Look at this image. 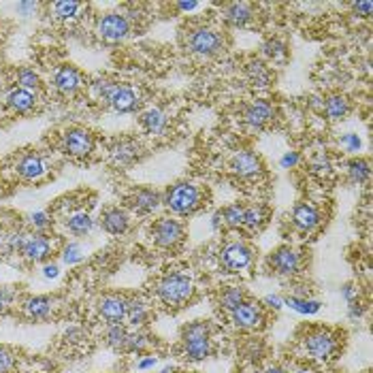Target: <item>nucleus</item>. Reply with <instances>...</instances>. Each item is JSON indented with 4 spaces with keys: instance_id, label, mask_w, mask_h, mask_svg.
Here are the masks:
<instances>
[{
    "instance_id": "nucleus-1",
    "label": "nucleus",
    "mask_w": 373,
    "mask_h": 373,
    "mask_svg": "<svg viewBox=\"0 0 373 373\" xmlns=\"http://www.w3.org/2000/svg\"><path fill=\"white\" fill-rule=\"evenodd\" d=\"M205 198H207L205 190L198 188L196 184L180 182L166 188L162 203L166 205V209H171L177 216H190L205 205Z\"/></svg>"
},
{
    "instance_id": "nucleus-2",
    "label": "nucleus",
    "mask_w": 373,
    "mask_h": 373,
    "mask_svg": "<svg viewBox=\"0 0 373 373\" xmlns=\"http://www.w3.org/2000/svg\"><path fill=\"white\" fill-rule=\"evenodd\" d=\"M156 294L160 299V303L168 310H180L184 305H188L194 296V282L184 276V273H168L164 276L158 286H156Z\"/></svg>"
},
{
    "instance_id": "nucleus-3",
    "label": "nucleus",
    "mask_w": 373,
    "mask_h": 373,
    "mask_svg": "<svg viewBox=\"0 0 373 373\" xmlns=\"http://www.w3.org/2000/svg\"><path fill=\"white\" fill-rule=\"evenodd\" d=\"M182 348H184V356L192 363H200V360L209 358L214 352L209 324L203 320H196V322H190L188 326H184Z\"/></svg>"
},
{
    "instance_id": "nucleus-4",
    "label": "nucleus",
    "mask_w": 373,
    "mask_h": 373,
    "mask_svg": "<svg viewBox=\"0 0 373 373\" xmlns=\"http://www.w3.org/2000/svg\"><path fill=\"white\" fill-rule=\"evenodd\" d=\"M186 47L190 54L200 58H214L226 49V37L218 28L212 26H196L190 28L186 35Z\"/></svg>"
},
{
    "instance_id": "nucleus-5",
    "label": "nucleus",
    "mask_w": 373,
    "mask_h": 373,
    "mask_svg": "<svg viewBox=\"0 0 373 373\" xmlns=\"http://www.w3.org/2000/svg\"><path fill=\"white\" fill-rule=\"evenodd\" d=\"M96 94L100 100L118 111V113H130L139 107V94L132 86L126 84H109V81H98L96 84Z\"/></svg>"
},
{
    "instance_id": "nucleus-6",
    "label": "nucleus",
    "mask_w": 373,
    "mask_h": 373,
    "mask_svg": "<svg viewBox=\"0 0 373 373\" xmlns=\"http://www.w3.org/2000/svg\"><path fill=\"white\" fill-rule=\"evenodd\" d=\"M303 348L316 360H328L339 352V337L328 328H314L305 335Z\"/></svg>"
},
{
    "instance_id": "nucleus-7",
    "label": "nucleus",
    "mask_w": 373,
    "mask_h": 373,
    "mask_svg": "<svg viewBox=\"0 0 373 373\" xmlns=\"http://www.w3.org/2000/svg\"><path fill=\"white\" fill-rule=\"evenodd\" d=\"M152 239L158 248H164V250H173L177 248L184 237H186V228L180 220H173V218H158L154 224H152Z\"/></svg>"
},
{
    "instance_id": "nucleus-8",
    "label": "nucleus",
    "mask_w": 373,
    "mask_h": 373,
    "mask_svg": "<svg viewBox=\"0 0 373 373\" xmlns=\"http://www.w3.org/2000/svg\"><path fill=\"white\" fill-rule=\"evenodd\" d=\"M254 260V252L244 241H230L220 252V264L228 273H241V271L250 269Z\"/></svg>"
},
{
    "instance_id": "nucleus-9",
    "label": "nucleus",
    "mask_w": 373,
    "mask_h": 373,
    "mask_svg": "<svg viewBox=\"0 0 373 373\" xmlns=\"http://www.w3.org/2000/svg\"><path fill=\"white\" fill-rule=\"evenodd\" d=\"M267 267H269L271 273H276L280 278H292V276L299 273L301 267H303V256L296 250L284 246V248H278L276 252L269 254Z\"/></svg>"
},
{
    "instance_id": "nucleus-10",
    "label": "nucleus",
    "mask_w": 373,
    "mask_h": 373,
    "mask_svg": "<svg viewBox=\"0 0 373 373\" xmlns=\"http://www.w3.org/2000/svg\"><path fill=\"white\" fill-rule=\"evenodd\" d=\"M96 32L105 43H120L130 35V22L122 13H107L98 19Z\"/></svg>"
},
{
    "instance_id": "nucleus-11",
    "label": "nucleus",
    "mask_w": 373,
    "mask_h": 373,
    "mask_svg": "<svg viewBox=\"0 0 373 373\" xmlns=\"http://www.w3.org/2000/svg\"><path fill=\"white\" fill-rule=\"evenodd\" d=\"M94 150V137L86 128H69L62 137V152L71 158H86Z\"/></svg>"
},
{
    "instance_id": "nucleus-12",
    "label": "nucleus",
    "mask_w": 373,
    "mask_h": 373,
    "mask_svg": "<svg viewBox=\"0 0 373 373\" xmlns=\"http://www.w3.org/2000/svg\"><path fill=\"white\" fill-rule=\"evenodd\" d=\"M228 166H230V171H232L235 175H239V177H244V180H252V177H258V175L264 173V164H262L260 156L254 154V152H250V150L237 152V154L230 158Z\"/></svg>"
},
{
    "instance_id": "nucleus-13",
    "label": "nucleus",
    "mask_w": 373,
    "mask_h": 373,
    "mask_svg": "<svg viewBox=\"0 0 373 373\" xmlns=\"http://www.w3.org/2000/svg\"><path fill=\"white\" fill-rule=\"evenodd\" d=\"M17 250L28 258V260H35L41 262L45 258H49L51 254V244L45 235L37 232V235H22L19 239L15 241Z\"/></svg>"
},
{
    "instance_id": "nucleus-14",
    "label": "nucleus",
    "mask_w": 373,
    "mask_h": 373,
    "mask_svg": "<svg viewBox=\"0 0 373 373\" xmlns=\"http://www.w3.org/2000/svg\"><path fill=\"white\" fill-rule=\"evenodd\" d=\"M228 314H230V322L241 331H256L264 322L262 310L256 303H250V301H244L241 305H237V308Z\"/></svg>"
},
{
    "instance_id": "nucleus-15",
    "label": "nucleus",
    "mask_w": 373,
    "mask_h": 373,
    "mask_svg": "<svg viewBox=\"0 0 373 373\" xmlns=\"http://www.w3.org/2000/svg\"><path fill=\"white\" fill-rule=\"evenodd\" d=\"M276 118V107L264 98L252 100L250 105L244 107V124L252 130H262L271 120Z\"/></svg>"
},
{
    "instance_id": "nucleus-16",
    "label": "nucleus",
    "mask_w": 373,
    "mask_h": 373,
    "mask_svg": "<svg viewBox=\"0 0 373 373\" xmlns=\"http://www.w3.org/2000/svg\"><path fill=\"white\" fill-rule=\"evenodd\" d=\"M126 310H128V299L122 296V294H105L98 301V316L103 318L109 326L124 322Z\"/></svg>"
},
{
    "instance_id": "nucleus-17",
    "label": "nucleus",
    "mask_w": 373,
    "mask_h": 373,
    "mask_svg": "<svg viewBox=\"0 0 373 373\" xmlns=\"http://www.w3.org/2000/svg\"><path fill=\"white\" fill-rule=\"evenodd\" d=\"M160 203H162V196L154 188H137L126 198V205L137 214H152L154 209H158Z\"/></svg>"
},
{
    "instance_id": "nucleus-18",
    "label": "nucleus",
    "mask_w": 373,
    "mask_h": 373,
    "mask_svg": "<svg viewBox=\"0 0 373 373\" xmlns=\"http://www.w3.org/2000/svg\"><path fill=\"white\" fill-rule=\"evenodd\" d=\"M292 224L301 232H314L322 224V214L312 203H299L292 209Z\"/></svg>"
},
{
    "instance_id": "nucleus-19",
    "label": "nucleus",
    "mask_w": 373,
    "mask_h": 373,
    "mask_svg": "<svg viewBox=\"0 0 373 373\" xmlns=\"http://www.w3.org/2000/svg\"><path fill=\"white\" fill-rule=\"evenodd\" d=\"M222 17L232 28H246L256 17V7L250 3H230L222 7Z\"/></svg>"
},
{
    "instance_id": "nucleus-20",
    "label": "nucleus",
    "mask_w": 373,
    "mask_h": 373,
    "mask_svg": "<svg viewBox=\"0 0 373 373\" xmlns=\"http://www.w3.org/2000/svg\"><path fill=\"white\" fill-rule=\"evenodd\" d=\"M17 173L24 177V180H30V182H35L39 177H43L47 173V164L43 160L41 154H35V152H30V154H24L19 160H17Z\"/></svg>"
},
{
    "instance_id": "nucleus-21",
    "label": "nucleus",
    "mask_w": 373,
    "mask_h": 373,
    "mask_svg": "<svg viewBox=\"0 0 373 373\" xmlns=\"http://www.w3.org/2000/svg\"><path fill=\"white\" fill-rule=\"evenodd\" d=\"M54 86L60 94L71 96L81 88V75L75 66H60L54 75Z\"/></svg>"
},
{
    "instance_id": "nucleus-22",
    "label": "nucleus",
    "mask_w": 373,
    "mask_h": 373,
    "mask_svg": "<svg viewBox=\"0 0 373 373\" xmlns=\"http://www.w3.org/2000/svg\"><path fill=\"white\" fill-rule=\"evenodd\" d=\"M352 111L350 100L342 94H331L322 100V113L331 120V122H339L348 118V113Z\"/></svg>"
},
{
    "instance_id": "nucleus-23",
    "label": "nucleus",
    "mask_w": 373,
    "mask_h": 373,
    "mask_svg": "<svg viewBox=\"0 0 373 373\" xmlns=\"http://www.w3.org/2000/svg\"><path fill=\"white\" fill-rule=\"evenodd\" d=\"M128 224H130V218L124 209L120 207H107L100 216V226H103L107 232L111 235H122L128 230Z\"/></svg>"
},
{
    "instance_id": "nucleus-24",
    "label": "nucleus",
    "mask_w": 373,
    "mask_h": 373,
    "mask_svg": "<svg viewBox=\"0 0 373 373\" xmlns=\"http://www.w3.org/2000/svg\"><path fill=\"white\" fill-rule=\"evenodd\" d=\"M7 105L15 111V113H28L32 111V107L37 105V94L24 90V88H13L7 94Z\"/></svg>"
},
{
    "instance_id": "nucleus-25",
    "label": "nucleus",
    "mask_w": 373,
    "mask_h": 373,
    "mask_svg": "<svg viewBox=\"0 0 373 373\" xmlns=\"http://www.w3.org/2000/svg\"><path fill=\"white\" fill-rule=\"evenodd\" d=\"M54 312L51 296H32L24 303V314L32 320H45Z\"/></svg>"
},
{
    "instance_id": "nucleus-26",
    "label": "nucleus",
    "mask_w": 373,
    "mask_h": 373,
    "mask_svg": "<svg viewBox=\"0 0 373 373\" xmlns=\"http://www.w3.org/2000/svg\"><path fill=\"white\" fill-rule=\"evenodd\" d=\"M246 75H248V81H250L254 88H269L271 81H273V73H271L269 66H267L264 62H260V60L248 62Z\"/></svg>"
},
{
    "instance_id": "nucleus-27",
    "label": "nucleus",
    "mask_w": 373,
    "mask_h": 373,
    "mask_svg": "<svg viewBox=\"0 0 373 373\" xmlns=\"http://www.w3.org/2000/svg\"><path fill=\"white\" fill-rule=\"evenodd\" d=\"M141 154V145L132 139H122L113 145L111 156L116 160V164H130L132 160H137Z\"/></svg>"
},
{
    "instance_id": "nucleus-28",
    "label": "nucleus",
    "mask_w": 373,
    "mask_h": 373,
    "mask_svg": "<svg viewBox=\"0 0 373 373\" xmlns=\"http://www.w3.org/2000/svg\"><path fill=\"white\" fill-rule=\"evenodd\" d=\"M244 216H246V207L244 205H226L214 218V226H218L222 222L226 228H241L244 226Z\"/></svg>"
},
{
    "instance_id": "nucleus-29",
    "label": "nucleus",
    "mask_w": 373,
    "mask_h": 373,
    "mask_svg": "<svg viewBox=\"0 0 373 373\" xmlns=\"http://www.w3.org/2000/svg\"><path fill=\"white\" fill-rule=\"evenodd\" d=\"M141 126L150 132V134H162L168 126V118L162 109L154 107V109H148L143 116H141Z\"/></svg>"
},
{
    "instance_id": "nucleus-30",
    "label": "nucleus",
    "mask_w": 373,
    "mask_h": 373,
    "mask_svg": "<svg viewBox=\"0 0 373 373\" xmlns=\"http://www.w3.org/2000/svg\"><path fill=\"white\" fill-rule=\"evenodd\" d=\"M64 226L69 228V232H73L77 237H84L94 228V220L86 212H77V214H71L69 218H66Z\"/></svg>"
},
{
    "instance_id": "nucleus-31",
    "label": "nucleus",
    "mask_w": 373,
    "mask_h": 373,
    "mask_svg": "<svg viewBox=\"0 0 373 373\" xmlns=\"http://www.w3.org/2000/svg\"><path fill=\"white\" fill-rule=\"evenodd\" d=\"M148 318H150V312L143 301H139V299L128 301V310H126V318H124V320H128V324L143 326L148 322Z\"/></svg>"
},
{
    "instance_id": "nucleus-32",
    "label": "nucleus",
    "mask_w": 373,
    "mask_h": 373,
    "mask_svg": "<svg viewBox=\"0 0 373 373\" xmlns=\"http://www.w3.org/2000/svg\"><path fill=\"white\" fill-rule=\"evenodd\" d=\"M246 301V292L239 288V286H228L220 292L218 296V303H220V308L226 310V312H232L237 305H241Z\"/></svg>"
},
{
    "instance_id": "nucleus-33",
    "label": "nucleus",
    "mask_w": 373,
    "mask_h": 373,
    "mask_svg": "<svg viewBox=\"0 0 373 373\" xmlns=\"http://www.w3.org/2000/svg\"><path fill=\"white\" fill-rule=\"evenodd\" d=\"M371 175V168H369V160L365 158H354L348 162V180L352 184H365Z\"/></svg>"
},
{
    "instance_id": "nucleus-34",
    "label": "nucleus",
    "mask_w": 373,
    "mask_h": 373,
    "mask_svg": "<svg viewBox=\"0 0 373 373\" xmlns=\"http://www.w3.org/2000/svg\"><path fill=\"white\" fill-rule=\"evenodd\" d=\"M262 54L269 60H273V62H286V58H288V45L282 39H269L262 45Z\"/></svg>"
},
{
    "instance_id": "nucleus-35",
    "label": "nucleus",
    "mask_w": 373,
    "mask_h": 373,
    "mask_svg": "<svg viewBox=\"0 0 373 373\" xmlns=\"http://www.w3.org/2000/svg\"><path fill=\"white\" fill-rule=\"evenodd\" d=\"M267 209L260 207V205H254V207H246V216H244V226L248 230H258L267 224Z\"/></svg>"
},
{
    "instance_id": "nucleus-36",
    "label": "nucleus",
    "mask_w": 373,
    "mask_h": 373,
    "mask_svg": "<svg viewBox=\"0 0 373 373\" xmlns=\"http://www.w3.org/2000/svg\"><path fill=\"white\" fill-rule=\"evenodd\" d=\"M126 339H128V331H126L122 324H111V326L107 328L105 342H107V346H111L113 350H122V352H124Z\"/></svg>"
},
{
    "instance_id": "nucleus-37",
    "label": "nucleus",
    "mask_w": 373,
    "mask_h": 373,
    "mask_svg": "<svg viewBox=\"0 0 373 373\" xmlns=\"http://www.w3.org/2000/svg\"><path fill=\"white\" fill-rule=\"evenodd\" d=\"M17 88H24V90H30V92H35V90H39V86H41V77L32 71V69H28V66H24V69H19L17 71Z\"/></svg>"
},
{
    "instance_id": "nucleus-38",
    "label": "nucleus",
    "mask_w": 373,
    "mask_h": 373,
    "mask_svg": "<svg viewBox=\"0 0 373 373\" xmlns=\"http://www.w3.org/2000/svg\"><path fill=\"white\" fill-rule=\"evenodd\" d=\"M286 303L292 310H296L301 314H316L320 310V301H312V299H305V296H290Z\"/></svg>"
},
{
    "instance_id": "nucleus-39",
    "label": "nucleus",
    "mask_w": 373,
    "mask_h": 373,
    "mask_svg": "<svg viewBox=\"0 0 373 373\" xmlns=\"http://www.w3.org/2000/svg\"><path fill=\"white\" fill-rule=\"evenodd\" d=\"M310 168H312V173H316L320 177H328L333 173V162L326 154H318V156L312 158Z\"/></svg>"
},
{
    "instance_id": "nucleus-40",
    "label": "nucleus",
    "mask_w": 373,
    "mask_h": 373,
    "mask_svg": "<svg viewBox=\"0 0 373 373\" xmlns=\"http://www.w3.org/2000/svg\"><path fill=\"white\" fill-rule=\"evenodd\" d=\"M150 346V337L143 333H128L124 352H143Z\"/></svg>"
},
{
    "instance_id": "nucleus-41",
    "label": "nucleus",
    "mask_w": 373,
    "mask_h": 373,
    "mask_svg": "<svg viewBox=\"0 0 373 373\" xmlns=\"http://www.w3.org/2000/svg\"><path fill=\"white\" fill-rule=\"evenodd\" d=\"M79 9H81L79 3H54L51 5V11L58 19H71L77 15Z\"/></svg>"
},
{
    "instance_id": "nucleus-42",
    "label": "nucleus",
    "mask_w": 373,
    "mask_h": 373,
    "mask_svg": "<svg viewBox=\"0 0 373 373\" xmlns=\"http://www.w3.org/2000/svg\"><path fill=\"white\" fill-rule=\"evenodd\" d=\"M15 367V354L9 348H0V373H11Z\"/></svg>"
},
{
    "instance_id": "nucleus-43",
    "label": "nucleus",
    "mask_w": 373,
    "mask_h": 373,
    "mask_svg": "<svg viewBox=\"0 0 373 373\" xmlns=\"http://www.w3.org/2000/svg\"><path fill=\"white\" fill-rule=\"evenodd\" d=\"M15 299V288L13 286H0V314L9 310V305Z\"/></svg>"
},
{
    "instance_id": "nucleus-44",
    "label": "nucleus",
    "mask_w": 373,
    "mask_h": 373,
    "mask_svg": "<svg viewBox=\"0 0 373 373\" xmlns=\"http://www.w3.org/2000/svg\"><path fill=\"white\" fill-rule=\"evenodd\" d=\"M30 224H32V228H35V230L43 232V230H47V228L51 226V220H49L47 214L37 212V214H32V216H30Z\"/></svg>"
},
{
    "instance_id": "nucleus-45",
    "label": "nucleus",
    "mask_w": 373,
    "mask_h": 373,
    "mask_svg": "<svg viewBox=\"0 0 373 373\" xmlns=\"http://www.w3.org/2000/svg\"><path fill=\"white\" fill-rule=\"evenodd\" d=\"M79 260H81V248L77 244H71L64 250V262L73 264V262H79Z\"/></svg>"
},
{
    "instance_id": "nucleus-46",
    "label": "nucleus",
    "mask_w": 373,
    "mask_h": 373,
    "mask_svg": "<svg viewBox=\"0 0 373 373\" xmlns=\"http://www.w3.org/2000/svg\"><path fill=\"white\" fill-rule=\"evenodd\" d=\"M342 145H344V148H348L350 152H354V150H358V148H360V139L356 137V134H346V137L342 139Z\"/></svg>"
},
{
    "instance_id": "nucleus-47",
    "label": "nucleus",
    "mask_w": 373,
    "mask_h": 373,
    "mask_svg": "<svg viewBox=\"0 0 373 373\" xmlns=\"http://www.w3.org/2000/svg\"><path fill=\"white\" fill-rule=\"evenodd\" d=\"M299 160H301V156H299L296 152H288V154L282 158V166H284V168H294V166L299 164Z\"/></svg>"
},
{
    "instance_id": "nucleus-48",
    "label": "nucleus",
    "mask_w": 373,
    "mask_h": 373,
    "mask_svg": "<svg viewBox=\"0 0 373 373\" xmlns=\"http://www.w3.org/2000/svg\"><path fill=\"white\" fill-rule=\"evenodd\" d=\"M264 305H267V308H271V310H282L284 301L278 294H269V296H264Z\"/></svg>"
},
{
    "instance_id": "nucleus-49",
    "label": "nucleus",
    "mask_w": 373,
    "mask_h": 373,
    "mask_svg": "<svg viewBox=\"0 0 373 373\" xmlns=\"http://www.w3.org/2000/svg\"><path fill=\"white\" fill-rule=\"evenodd\" d=\"M352 9H354L356 13H360L363 17H369V15H371L373 5L369 3V0H365V3H354V5H352Z\"/></svg>"
},
{
    "instance_id": "nucleus-50",
    "label": "nucleus",
    "mask_w": 373,
    "mask_h": 373,
    "mask_svg": "<svg viewBox=\"0 0 373 373\" xmlns=\"http://www.w3.org/2000/svg\"><path fill=\"white\" fill-rule=\"evenodd\" d=\"M17 11H19L24 17H28L32 11H37V5H35V3H19V5H17Z\"/></svg>"
},
{
    "instance_id": "nucleus-51",
    "label": "nucleus",
    "mask_w": 373,
    "mask_h": 373,
    "mask_svg": "<svg viewBox=\"0 0 373 373\" xmlns=\"http://www.w3.org/2000/svg\"><path fill=\"white\" fill-rule=\"evenodd\" d=\"M43 276L45 278H56L58 276V267L56 264H45L43 267Z\"/></svg>"
},
{
    "instance_id": "nucleus-52",
    "label": "nucleus",
    "mask_w": 373,
    "mask_h": 373,
    "mask_svg": "<svg viewBox=\"0 0 373 373\" xmlns=\"http://www.w3.org/2000/svg\"><path fill=\"white\" fill-rule=\"evenodd\" d=\"M342 294L346 296V301H352V299H354V294H356V288H354L352 284H348V286H344V288H342Z\"/></svg>"
},
{
    "instance_id": "nucleus-53",
    "label": "nucleus",
    "mask_w": 373,
    "mask_h": 373,
    "mask_svg": "<svg viewBox=\"0 0 373 373\" xmlns=\"http://www.w3.org/2000/svg\"><path fill=\"white\" fill-rule=\"evenodd\" d=\"M154 365H156V358H154V356H148V358H143V360L137 363V369H150V367H154Z\"/></svg>"
},
{
    "instance_id": "nucleus-54",
    "label": "nucleus",
    "mask_w": 373,
    "mask_h": 373,
    "mask_svg": "<svg viewBox=\"0 0 373 373\" xmlns=\"http://www.w3.org/2000/svg\"><path fill=\"white\" fill-rule=\"evenodd\" d=\"M182 11H190V9H194L196 7V3H182V5H177Z\"/></svg>"
},
{
    "instance_id": "nucleus-55",
    "label": "nucleus",
    "mask_w": 373,
    "mask_h": 373,
    "mask_svg": "<svg viewBox=\"0 0 373 373\" xmlns=\"http://www.w3.org/2000/svg\"><path fill=\"white\" fill-rule=\"evenodd\" d=\"M262 373H284V369H280V367H269V369H264Z\"/></svg>"
},
{
    "instance_id": "nucleus-56",
    "label": "nucleus",
    "mask_w": 373,
    "mask_h": 373,
    "mask_svg": "<svg viewBox=\"0 0 373 373\" xmlns=\"http://www.w3.org/2000/svg\"><path fill=\"white\" fill-rule=\"evenodd\" d=\"M294 373H310V371H305V369H299V371H294Z\"/></svg>"
}]
</instances>
